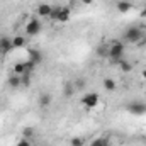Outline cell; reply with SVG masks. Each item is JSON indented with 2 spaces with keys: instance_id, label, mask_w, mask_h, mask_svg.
<instances>
[{
  "instance_id": "obj_15",
  "label": "cell",
  "mask_w": 146,
  "mask_h": 146,
  "mask_svg": "<svg viewBox=\"0 0 146 146\" xmlns=\"http://www.w3.org/2000/svg\"><path fill=\"white\" fill-rule=\"evenodd\" d=\"M117 66H119V70H121V72H124V73H127V72H131V70H133V65H131L127 60H122Z\"/></svg>"
},
{
  "instance_id": "obj_9",
  "label": "cell",
  "mask_w": 146,
  "mask_h": 146,
  "mask_svg": "<svg viewBox=\"0 0 146 146\" xmlns=\"http://www.w3.org/2000/svg\"><path fill=\"white\" fill-rule=\"evenodd\" d=\"M27 53H29V60H31L33 63H36V65L42 63V60H44V58H42V53H41L39 49H36V48H31Z\"/></svg>"
},
{
  "instance_id": "obj_23",
  "label": "cell",
  "mask_w": 146,
  "mask_h": 146,
  "mask_svg": "<svg viewBox=\"0 0 146 146\" xmlns=\"http://www.w3.org/2000/svg\"><path fill=\"white\" fill-rule=\"evenodd\" d=\"M72 92H73L72 83H66V85H65V95H66V97H70V95H72Z\"/></svg>"
},
{
  "instance_id": "obj_14",
  "label": "cell",
  "mask_w": 146,
  "mask_h": 146,
  "mask_svg": "<svg viewBox=\"0 0 146 146\" xmlns=\"http://www.w3.org/2000/svg\"><path fill=\"white\" fill-rule=\"evenodd\" d=\"M12 46H14V49H17V48H24V46H26V37L24 36L12 37Z\"/></svg>"
},
{
  "instance_id": "obj_2",
  "label": "cell",
  "mask_w": 146,
  "mask_h": 146,
  "mask_svg": "<svg viewBox=\"0 0 146 146\" xmlns=\"http://www.w3.org/2000/svg\"><path fill=\"white\" fill-rule=\"evenodd\" d=\"M143 37H145V33H143V29L138 27V26H131V27H127V29L124 31V34H122L124 42H131V44H138Z\"/></svg>"
},
{
  "instance_id": "obj_22",
  "label": "cell",
  "mask_w": 146,
  "mask_h": 146,
  "mask_svg": "<svg viewBox=\"0 0 146 146\" xmlns=\"http://www.w3.org/2000/svg\"><path fill=\"white\" fill-rule=\"evenodd\" d=\"M58 12H60V5H58V7H54V9H53V12H51V15H49V19H51V21H54V22H56V19H58Z\"/></svg>"
},
{
  "instance_id": "obj_12",
  "label": "cell",
  "mask_w": 146,
  "mask_h": 146,
  "mask_svg": "<svg viewBox=\"0 0 146 146\" xmlns=\"http://www.w3.org/2000/svg\"><path fill=\"white\" fill-rule=\"evenodd\" d=\"M51 102H53L51 94H41V95H39V106H41V107H49Z\"/></svg>"
},
{
  "instance_id": "obj_4",
  "label": "cell",
  "mask_w": 146,
  "mask_h": 146,
  "mask_svg": "<svg viewBox=\"0 0 146 146\" xmlns=\"http://www.w3.org/2000/svg\"><path fill=\"white\" fill-rule=\"evenodd\" d=\"M99 100H100V97H99L97 92H87V94L82 97V104H83L87 109H94V107H97Z\"/></svg>"
},
{
  "instance_id": "obj_5",
  "label": "cell",
  "mask_w": 146,
  "mask_h": 146,
  "mask_svg": "<svg viewBox=\"0 0 146 146\" xmlns=\"http://www.w3.org/2000/svg\"><path fill=\"white\" fill-rule=\"evenodd\" d=\"M41 29H42L41 21L36 19V17H33V19L26 24V33H27V36H37V34L41 33Z\"/></svg>"
},
{
  "instance_id": "obj_27",
  "label": "cell",
  "mask_w": 146,
  "mask_h": 146,
  "mask_svg": "<svg viewBox=\"0 0 146 146\" xmlns=\"http://www.w3.org/2000/svg\"><path fill=\"white\" fill-rule=\"evenodd\" d=\"M72 2H76V0H72Z\"/></svg>"
},
{
  "instance_id": "obj_7",
  "label": "cell",
  "mask_w": 146,
  "mask_h": 146,
  "mask_svg": "<svg viewBox=\"0 0 146 146\" xmlns=\"http://www.w3.org/2000/svg\"><path fill=\"white\" fill-rule=\"evenodd\" d=\"M14 49V46H12V39L10 37H0V53L2 54H7V53H10Z\"/></svg>"
},
{
  "instance_id": "obj_3",
  "label": "cell",
  "mask_w": 146,
  "mask_h": 146,
  "mask_svg": "<svg viewBox=\"0 0 146 146\" xmlns=\"http://www.w3.org/2000/svg\"><path fill=\"white\" fill-rule=\"evenodd\" d=\"M126 109L133 115H143V114H146V104L145 102H139V100H131L126 106Z\"/></svg>"
},
{
  "instance_id": "obj_6",
  "label": "cell",
  "mask_w": 146,
  "mask_h": 146,
  "mask_svg": "<svg viewBox=\"0 0 146 146\" xmlns=\"http://www.w3.org/2000/svg\"><path fill=\"white\" fill-rule=\"evenodd\" d=\"M72 17V10L68 7H60V12H58V19L56 22H61V24H66Z\"/></svg>"
},
{
  "instance_id": "obj_13",
  "label": "cell",
  "mask_w": 146,
  "mask_h": 146,
  "mask_svg": "<svg viewBox=\"0 0 146 146\" xmlns=\"http://www.w3.org/2000/svg\"><path fill=\"white\" fill-rule=\"evenodd\" d=\"M102 85H104V88H106L107 92H114V90L117 88V83H115V80H114V78H104Z\"/></svg>"
},
{
  "instance_id": "obj_16",
  "label": "cell",
  "mask_w": 146,
  "mask_h": 146,
  "mask_svg": "<svg viewBox=\"0 0 146 146\" xmlns=\"http://www.w3.org/2000/svg\"><path fill=\"white\" fill-rule=\"evenodd\" d=\"M90 146H110V145L106 138H95V139L90 143Z\"/></svg>"
},
{
  "instance_id": "obj_8",
  "label": "cell",
  "mask_w": 146,
  "mask_h": 146,
  "mask_svg": "<svg viewBox=\"0 0 146 146\" xmlns=\"http://www.w3.org/2000/svg\"><path fill=\"white\" fill-rule=\"evenodd\" d=\"M51 12H53V7H51L49 3H39V5H37V15H39V17L49 19Z\"/></svg>"
},
{
  "instance_id": "obj_24",
  "label": "cell",
  "mask_w": 146,
  "mask_h": 146,
  "mask_svg": "<svg viewBox=\"0 0 146 146\" xmlns=\"http://www.w3.org/2000/svg\"><path fill=\"white\" fill-rule=\"evenodd\" d=\"M80 2H82L83 5H92V3H94V0H80Z\"/></svg>"
},
{
  "instance_id": "obj_1",
  "label": "cell",
  "mask_w": 146,
  "mask_h": 146,
  "mask_svg": "<svg viewBox=\"0 0 146 146\" xmlns=\"http://www.w3.org/2000/svg\"><path fill=\"white\" fill-rule=\"evenodd\" d=\"M124 51H126V46H124V41H119V39H114L109 44V60L112 65H119L122 60H124Z\"/></svg>"
},
{
  "instance_id": "obj_10",
  "label": "cell",
  "mask_w": 146,
  "mask_h": 146,
  "mask_svg": "<svg viewBox=\"0 0 146 146\" xmlns=\"http://www.w3.org/2000/svg\"><path fill=\"white\" fill-rule=\"evenodd\" d=\"M131 9H133V3H131L129 0H121V2H117V10H119L121 14H127V12H131Z\"/></svg>"
},
{
  "instance_id": "obj_19",
  "label": "cell",
  "mask_w": 146,
  "mask_h": 146,
  "mask_svg": "<svg viewBox=\"0 0 146 146\" xmlns=\"http://www.w3.org/2000/svg\"><path fill=\"white\" fill-rule=\"evenodd\" d=\"M22 134H24V138H26V139H31V138L34 136V129H33V127H24Z\"/></svg>"
},
{
  "instance_id": "obj_25",
  "label": "cell",
  "mask_w": 146,
  "mask_h": 146,
  "mask_svg": "<svg viewBox=\"0 0 146 146\" xmlns=\"http://www.w3.org/2000/svg\"><path fill=\"white\" fill-rule=\"evenodd\" d=\"M141 17H143V19H146V5H145V9L141 10Z\"/></svg>"
},
{
  "instance_id": "obj_17",
  "label": "cell",
  "mask_w": 146,
  "mask_h": 146,
  "mask_svg": "<svg viewBox=\"0 0 146 146\" xmlns=\"http://www.w3.org/2000/svg\"><path fill=\"white\" fill-rule=\"evenodd\" d=\"M26 73V65L24 63H15L14 65V75H24Z\"/></svg>"
},
{
  "instance_id": "obj_21",
  "label": "cell",
  "mask_w": 146,
  "mask_h": 146,
  "mask_svg": "<svg viewBox=\"0 0 146 146\" xmlns=\"http://www.w3.org/2000/svg\"><path fill=\"white\" fill-rule=\"evenodd\" d=\"M15 146H33V143H31V139H26V138H21L19 141H17V145Z\"/></svg>"
},
{
  "instance_id": "obj_11",
  "label": "cell",
  "mask_w": 146,
  "mask_h": 146,
  "mask_svg": "<svg viewBox=\"0 0 146 146\" xmlns=\"http://www.w3.org/2000/svg\"><path fill=\"white\" fill-rule=\"evenodd\" d=\"M9 87H10V88H19V87H22V76H21V75H12V76L9 78Z\"/></svg>"
},
{
  "instance_id": "obj_18",
  "label": "cell",
  "mask_w": 146,
  "mask_h": 146,
  "mask_svg": "<svg viewBox=\"0 0 146 146\" xmlns=\"http://www.w3.org/2000/svg\"><path fill=\"white\" fill-rule=\"evenodd\" d=\"M70 145H72V146H83V145H85V139H83V138H80V136H76V138H72Z\"/></svg>"
},
{
  "instance_id": "obj_26",
  "label": "cell",
  "mask_w": 146,
  "mask_h": 146,
  "mask_svg": "<svg viewBox=\"0 0 146 146\" xmlns=\"http://www.w3.org/2000/svg\"><path fill=\"white\" fill-rule=\"evenodd\" d=\"M141 76H143V78H145V80H146V68H145V70H143V72H141Z\"/></svg>"
},
{
  "instance_id": "obj_20",
  "label": "cell",
  "mask_w": 146,
  "mask_h": 146,
  "mask_svg": "<svg viewBox=\"0 0 146 146\" xmlns=\"http://www.w3.org/2000/svg\"><path fill=\"white\" fill-rule=\"evenodd\" d=\"M85 85H87V82H85L83 78H78V80H76V82L73 83V87H75V88H78V90H82V88H83Z\"/></svg>"
}]
</instances>
